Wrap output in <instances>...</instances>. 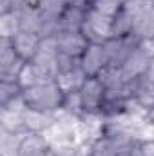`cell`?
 I'll return each mask as SVG.
<instances>
[{
  "label": "cell",
  "mask_w": 154,
  "mask_h": 156,
  "mask_svg": "<svg viewBox=\"0 0 154 156\" xmlns=\"http://www.w3.org/2000/svg\"><path fill=\"white\" fill-rule=\"evenodd\" d=\"M142 123H143L145 127H152L154 129V105L149 107V109H145V113H143V116H142Z\"/></svg>",
  "instance_id": "26"
},
{
  "label": "cell",
  "mask_w": 154,
  "mask_h": 156,
  "mask_svg": "<svg viewBox=\"0 0 154 156\" xmlns=\"http://www.w3.org/2000/svg\"><path fill=\"white\" fill-rule=\"evenodd\" d=\"M98 80L105 85V89H113V87H120V85H125L129 80L125 76L121 66H113V64H107L100 73H98Z\"/></svg>",
  "instance_id": "19"
},
{
  "label": "cell",
  "mask_w": 154,
  "mask_h": 156,
  "mask_svg": "<svg viewBox=\"0 0 154 156\" xmlns=\"http://www.w3.org/2000/svg\"><path fill=\"white\" fill-rule=\"evenodd\" d=\"M62 111L67 113V115L78 116V118L83 115L80 91H73V93H67V94H65V98H64V105H62Z\"/></svg>",
  "instance_id": "23"
},
{
  "label": "cell",
  "mask_w": 154,
  "mask_h": 156,
  "mask_svg": "<svg viewBox=\"0 0 154 156\" xmlns=\"http://www.w3.org/2000/svg\"><path fill=\"white\" fill-rule=\"evenodd\" d=\"M45 82H51V78L47 76L37 64H33V62L24 64V67H22V71L18 75V83H20V87L24 91L29 89V87L40 85V83H45Z\"/></svg>",
  "instance_id": "15"
},
{
  "label": "cell",
  "mask_w": 154,
  "mask_h": 156,
  "mask_svg": "<svg viewBox=\"0 0 154 156\" xmlns=\"http://www.w3.org/2000/svg\"><path fill=\"white\" fill-rule=\"evenodd\" d=\"M22 94H24V100H26L27 107L45 111V113H58V111H62L64 98H65V93L60 89L56 80L40 83V85H35V87H29Z\"/></svg>",
  "instance_id": "1"
},
{
  "label": "cell",
  "mask_w": 154,
  "mask_h": 156,
  "mask_svg": "<svg viewBox=\"0 0 154 156\" xmlns=\"http://www.w3.org/2000/svg\"><path fill=\"white\" fill-rule=\"evenodd\" d=\"M22 60L9 38H0V82H18V75L24 67Z\"/></svg>",
  "instance_id": "5"
},
{
  "label": "cell",
  "mask_w": 154,
  "mask_h": 156,
  "mask_svg": "<svg viewBox=\"0 0 154 156\" xmlns=\"http://www.w3.org/2000/svg\"><path fill=\"white\" fill-rule=\"evenodd\" d=\"M18 20H20V29L22 31H29V33H42L44 27V13L40 11V7L37 4H27L20 9H16Z\"/></svg>",
  "instance_id": "13"
},
{
  "label": "cell",
  "mask_w": 154,
  "mask_h": 156,
  "mask_svg": "<svg viewBox=\"0 0 154 156\" xmlns=\"http://www.w3.org/2000/svg\"><path fill=\"white\" fill-rule=\"evenodd\" d=\"M40 40H42V37H40L38 33L20 31V33H16V35L11 38V44H13V49L16 51V55H18L22 60L29 62V60H33V56H35L37 51H38Z\"/></svg>",
  "instance_id": "12"
},
{
  "label": "cell",
  "mask_w": 154,
  "mask_h": 156,
  "mask_svg": "<svg viewBox=\"0 0 154 156\" xmlns=\"http://www.w3.org/2000/svg\"><path fill=\"white\" fill-rule=\"evenodd\" d=\"M51 147L49 140L42 133H24L18 145V156H42Z\"/></svg>",
  "instance_id": "14"
},
{
  "label": "cell",
  "mask_w": 154,
  "mask_h": 156,
  "mask_svg": "<svg viewBox=\"0 0 154 156\" xmlns=\"http://www.w3.org/2000/svg\"><path fill=\"white\" fill-rule=\"evenodd\" d=\"M85 13H87V9H82V7L69 4L58 18L60 20V29L62 31H80L82 24L85 20Z\"/></svg>",
  "instance_id": "17"
},
{
  "label": "cell",
  "mask_w": 154,
  "mask_h": 156,
  "mask_svg": "<svg viewBox=\"0 0 154 156\" xmlns=\"http://www.w3.org/2000/svg\"><path fill=\"white\" fill-rule=\"evenodd\" d=\"M56 122V113H45L27 107L24 111V127L26 133H42L45 134Z\"/></svg>",
  "instance_id": "11"
},
{
  "label": "cell",
  "mask_w": 154,
  "mask_h": 156,
  "mask_svg": "<svg viewBox=\"0 0 154 156\" xmlns=\"http://www.w3.org/2000/svg\"><path fill=\"white\" fill-rule=\"evenodd\" d=\"M37 5L44 13V18H60L69 5V0H37Z\"/></svg>",
  "instance_id": "21"
},
{
  "label": "cell",
  "mask_w": 154,
  "mask_h": 156,
  "mask_svg": "<svg viewBox=\"0 0 154 156\" xmlns=\"http://www.w3.org/2000/svg\"><path fill=\"white\" fill-rule=\"evenodd\" d=\"M24 89L20 87L18 82H0V105L11 102L13 98L20 96Z\"/></svg>",
  "instance_id": "24"
},
{
  "label": "cell",
  "mask_w": 154,
  "mask_h": 156,
  "mask_svg": "<svg viewBox=\"0 0 154 156\" xmlns=\"http://www.w3.org/2000/svg\"><path fill=\"white\" fill-rule=\"evenodd\" d=\"M91 7L94 11H98L100 15L114 18L116 15L121 11V7H123V0H93Z\"/></svg>",
  "instance_id": "22"
},
{
  "label": "cell",
  "mask_w": 154,
  "mask_h": 156,
  "mask_svg": "<svg viewBox=\"0 0 154 156\" xmlns=\"http://www.w3.org/2000/svg\"><path fill=\"white\" fill-rule=\"evenodd\" d=\"M131 91H132V98L143 109L152 107L154 105V67L152 66L142 76L131 80Z\"/></svg>",
  "instance_id": "8"
},
{
  "label": "cell",
  "mask_w": 154,
  "mask_h": 156,
  "mask_svg": "<svg viewBox=\"0 0 154 156\" xmlns=\"http://www.w3.org/2000/svg\"><path fill=\"white\" fill-rule=\"evenodd\" d=\"M80 98H82L83 115H100L105 100V85L96 76H87L83 85L80 87Z\"/></svg>",
  "instance_id": "4"
},
{
  "label": "cell",
  "mask_w": 154,
  "mask_h": 156,
  "mask_svg": "<svg viewBox=\"0 0 154 156\" xmlns=\"http://www.w3.org/2000/svg\"><path fill=\"white\" fill-rule=\"evenodd\" d=\"M0 131L2 133H13V134L26 133L24 111H11L5 107H0Z\"/></svg>",
  "instance_id": "16"
},
{
  "label": "cell",
  "mask_w": 154,
  "mask_h": 156,
  "mask_svg": "<svg viewBox=\"0 0 154 156\" xmlns=\"http://www.w3.org/2000/svg\"><path fill=\"white\" fill-rule=\"evenodd\" d=\"M51 147H78L82 145L80 136V118L67 115L64 111L56 113L54 125L45 133Z\"/></svg>",
  "instance_id": "2"
},
{
  "label": "cell",
  "mask_w": 154,
  "mask_h": 156,
  "mask_svg": "<svg viewBox=\"0 0 154 156\" xmlns=\"http://www.w3.org/2000/svg\"><path fill=\"white\" fill-rule=\"evenodd\" d=\"M42 156H58V154H56V149H54V147H49Z\"/></svg>",
  "instance_id": "27"
},
{
  "label": "cell",
  "mask_w": 154,
  "mask_h": 156,
  "mask_svg": "<svg viewBox=\"0 0 154 156\" xmlns=\"http://www.w3.org/2000/svg\"><path fill=\"white\" fill-rule=\"evenodd\" d=\"M151 66H152V56H151L142 45H136V47L129 53V56L125 58V62L121 64V69H123L127 80L131 82V80H134V78L142 76L143 73H147V71L151 69Z\"/></svg>",
  "instance_id": "7"
},
{
  "label": "cell",
  "mask_w": 154,
  "mask_h": 156,
  "mask_svg": "<svg viewBox=\"0 0 154 156\" xmlns=\"http://www.w3.org/2000/svg\"><path fill=\"white\" fill-rule=\"evenodd\" d=\"M152 67H154V58H152Z\"/></svg>",
  "instance_id": "28"
},
{
  "label": "cell",
  "mask_w": 154,
  "mask_h": 156,
  "mask_svg": "<svg viewBox=\"0 0 154 156\" xmlns=\"http://www.w3.org/2000/svg\"><path fill=\"white\" fill-rule=\"evenodd\" d=\"M140 156H154V138H140Z\"/></svg>",
  "instance_id": "25"
},
{
  "label": "cell",
  "mask_w": 154,
  "mask_h": 156,
  "mask_svg": "<svg viewBox=\"0 0 154 156\" xmlns=\"http://www.w3.org/2000/svg\"><path fill=\"white\" fill-rule=\"evenodd\" d=\"M113 20L114 18L100 15L98 11L89 7L80 33L89 40V44H105L113 37Z\"/></svg>",
  "instance_id": "3"
},
{
  "label": "cell",
  "mask_w": 154,
  "mask_h": 156,
  "mask_svg": "<svg viewBox=\"0 0 154 156\" xmlns=\"http://www.w3.org/2000/svg\"><path fill=\"white\" fill-rule=\"evenodd\" d=\"M123 2H127V0H123Z\"/></svg>",
  "instance_id": "29"
},
{
  "label": "cell",
  "mask_w": 154,
  "mask_h": 156,
  "mask_svg": "<svg viewBox=\"0 0 154 156\" xmlns=\"http://www.w3.org/2000/svg\"><path fill=\"white\" fill-rule=\"evenodd\" d=\"M56 40H58L60 53L75 56V58H80L85 53L87 45H89V40L85 38L80 31H60L56 35Z\"/></svg>",
  "instance_id": "10"
},
{
  "label": "cell",
  "mask_w": 154,
  "mask_h": 156,
  "mask_svg": "<svg viewBox=\"0 0 154 156\" xmlns=\"http://www.w3.org/2000/svg\"><path fill=\"white\" fill-rule=\"evenodd\" d=\"M142 40H138L134 35H127V37H111L103 44V49L107 53L109 64L113 66H121L125 62V58L129 56V53L140 45Z\"/></svg>",
  "instance_id": "6"
},
{
  "label": "cell",
  "mask_w": 154,
  "mask_h": 156,
  "mask_svg": "<svg viewBox=\"0 0 154 156\" xmlns=\"http://www.w3.org/2000/svg\"><path fill=\"white\" fill-rule=\"evenodd\" d=\"M87 75L83 73L82 66H78L71 71H65V73H60L56 76V83L60 85V89L67 94V93H73V91H80V87L83 85Z\"/></svg>",
  "instance_id": "18"
},
{
  "label": "cell",
  "mask_w": 154,
  "mask_h": 156,
  "mask_svg": "<svg viewBox=\"0 0 154 156\" xmlns=\"http://www.w3.org/2000/svg\"><path fill=\"white\" fill-rule=\"evenodd\" d=\"M109 64L103 44H89L85 53L80 56V66L87 76H98V73Z\"/></svg>",
  "instance_id": "9"
},
{
  "label": "cell",
  "mask_w": 154,
  "mask_h": 156,
  "mask_svg": "<svg viewBox=\"0 0 154 156\" xmlns=\"http://www.w3.org/2000/svg\"><path fill=\"white\" fill-rule=\"evenodd\" d=\"M20 20L16 11L11 13H4L0 15V38H13L16 33H20Z\"/></svg>",
  "instance_id": "20"
}]
</instances>
